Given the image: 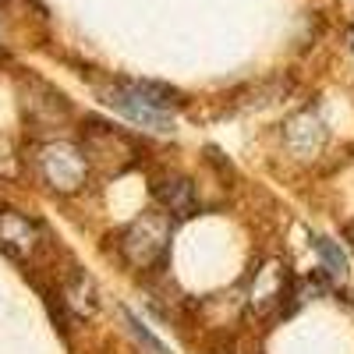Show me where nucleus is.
I'll return each mask as SVG.
<instances>
[{
    "instance_id": "nucleus-1",
    "label": "nucleus",
    "mask_w": 354,
    "mask_h": 354,
    "mask_svg": "<svg viewBox=\"0 0 354 354\" xmlns=\"http://www.w3.org/2000/svg\"><path fill=\"white\" fill-rule=\"evenodd\" d=\"M174 238V216L170 213H142L135 223L124 227L121 234V259L135 270H156L170 252Z\"/></svg>"
},
{
    "instance_id": "nucleus-8",
    "label": "nucleus",
    "mask_w": 354,
    "mask_h": 354,
    "mask_svg": "<svg viewBox=\"0 0 354 354\" xmlns=\"http://www.w3.org/2000/svg\"><path fill=\"white\" fill-rule=\"evenodd\" d=\"M156 202L170 216H192L198 209L195 188H192V181H185V177H167V181H160L156 185Z\"/></svg>"
},
{
    "instance_id": "nucleus-11",
    "label": "nucleus",
    "mask_w": 354,
    "mask_h": 354,
    "mask_svg": "<svg viewBox=\"0 0 354 354\" xmlns=\"http://www.w3.org/2000/svg\"><path fill=\"white\" fill-rule=\"evenodd\" d=\"M351 238H354V227H351Z\"/></svg>"
},
{
    "instance_id": "nucleus-5",
    "label": "nucleus",
    "mask_w": 354,
    "mask_h": 354,
    "mask_svg": "<svg viewBox=\"0 0 354 354\" xmlns=\"http://www.w3.org/2000/svg\"><path fill=\"white\" fill-rule=\"evenodd\" d=\"M106 103L117 110V113H124L128 121H135V124H142V128H153V131H170V113H163V110H156L149 100H145L138 88L131 85V82H124V85H117V88H110L106 93Z\"/></svg>"
},
{
    "instance_id": "nucleus-2",
    "label": "nucleus",
    "mask_w": 354,
    "mask_h": 354,
    "mask_svg": "<svg viewBox=\"0 0 354 354\" xmlns=\"http://www.w3.org/2000/svg\"><path fill=\"white\" fill-rule=\"evenodd\" d=\"M36 167H39V177L61 195H75L85 188L88 181V156L85 149H78V145L71 142H46L39 145L36 153Z\"/></svg>"
},
{
    "instance_id": "nucleus-9",
    "label": "nucleus",
    "mask_w": 354,
    "mask_h": 354,
    "mask_svg": "<svg viewBox=\"0 0 354 354\" xmlns=\"http://www.w3.org/2000/svg\"><path fill=\"white\" fill-rule=\"evenodd\" d=\"M64 305L75 312V315H93L96 312V287L85 273H75L71 283H64Z\"/></svg>"
},
{
    "instance_id": "nucleus-6",
    "label": "nucleus",
    "mask_w": 354,
    "mask_h": 354,
    "mask_svg": "<svg viewBox=\"0 0 354 354\" xmlns=\"http://www.w3.org/2000/svg\"><path fill=\"white\" fill-rule=\"evenodd\" d=\"M39 245H43V230L28 216H21L15 209L0 213V248H4L11 259H18V262L32 259L39 252Z\"/></svg>"
},
{
    "instance_id": "nucleus-3",
    "label": "nucleus",
    "mask_w": 354,
    "mask_h": 354,
    "mask_svg": "<svg viewBox=\"0 0 354 354\" xmlns=\"http://www.w3.org/2000/svg\"><path fill=\"white\" fill-rule=\"evenodd\" d=\"M85 156H88V167L93 170L113 177V174H124L128 167L138 163V145L121 128L103 124V121H88V128H85Z\"/></svg>"
},
{
    "instance_id": "nucleus-7",
    "label": "nucleus",
    "mask_w": 354,
    "mask_h": 354,
    "mask_svg": "<svg viewBox=\"0 0 354 354\" xmlns=\"http://www.w3.org/2000/svg\"><path fill=\"white\" fill-rule=\"evenodd\" d=\"M322 142H326V131H322V121L315 113H298L294 121L287 124V145L294 153H298L301 160L315 156L322 149Z\"/></svg>"
},
{
    "instance_id": "nucleus-10",
    "label": "nucleus",
    "mask_w": 354,
    "mask_h": 354,
    "mask_svg": "<svg viewBox=\"0 0 354 354\" xmlns=\"http://www.w3.org/2000/svg\"><path fill=\"white\" fill-rule=\"evenodd\" d=\"M315 252H319L322 266H326V277L340 280V277L347 273V255H344V252H340L330 238H315Z\"/></svg>"
},
{
    "instance_id": "nucleus-4",
    "label": "nucleus",
    "mask_w": 354,
    "mask_h": 354,
    "mask_svg": "<svg viewBox=\"0 0 354 354\" xmlns=\"http://www.w3.org/2000/svg\"><path fill=\"white\" fill-rule=\"evenodd\" d=\"M290 277L280 262H262L259 273L252 280V290H248V305L255 315H273L280 305L290 301Z\"/></svg>"
}]
</instances>
